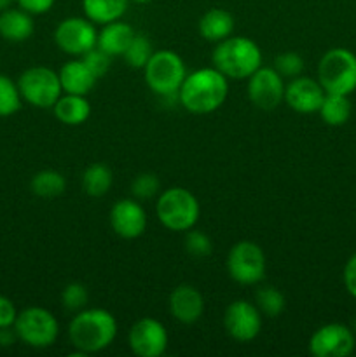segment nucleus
I'll return each instance as SVG.
<instances>
[{"mask_svg": "<svg viewBox=\"0 0 356 357\" xmlns=\"http://www.w3.org/2000/svg\"><path fill=\"white\" fill-rule=\"evenodd\" d=\"M227 77L213 66L188 73L178 89V101L191 114L206 115L218 110L227 100Z\"/></svg>", "mask_w": 356, "mask_h": 357, "instance_id": "nucleus-1", "label": "nucleus"}, {"mask_svg": "<svg viewBox=\"0 0 356 357\" xmlns=\"http://www.w3.org/2000/svg\"><path fill=\"white\" fill-rule=\"evenodd\" d=\"M68 337L73 347L84 356L96 354L115 340L117 321L105 309H82L70 323Z\"/></svg>", "mask_w": 356, "mask_h": 357, "instance_id": "nucleus-2", "label": "nucleus"}, {"mask_svg": "<svg viewBox=\"0 0 356 357\" xmlns=\"http://www.w3.org/2000/svg\"><path fill=\"white\" fill-rule=\"evenodd\" d=\"M213 66L227 79H248L262 66V51L248 37H227L213 51Z\"/></svg>", "mask_w": 356, "mask_h": 357, "instance_id": "nucleus-3", "label": "nucleus"}, {"mask_svg": "<svg viewBox=\"0 0 356 357\" xmlns=\"http://www.w3.org/2000/svg\"><path fill=\"white\" fill-rule=\"evenodd\" d=\"M161 225L171 232H187L199 220V202L192 192L181 187H171L159 195L156 204Z\"/></svg>", "mask_w": 356, "mask_h": 357, "instance_id": "nucleus-4", "label": "nucleus"}, {"mask_svg": "<svg viewBox=\"0 0 356 357\" xmlns=\"http://www.w3.org/2000/svg\"><path fill=\"white\" fill-rule=\"evenodd\" d=\"M318 82L327 94H349L356 89V54L335 47L323 54L318 65Z\"/></svg>", "mask_w": 356, "mask_h": 357, "instance_id": "nucleus-5", "label": "nucleus"}, {"mask_svg": "<svg viewBox=\"0 0 356 357\" xmlns=\"http://www.w3.org/2000/svg\"><path fill=\"white\" fill-rule=\"evenodd\" d=\"M145 82L159 96H178V89L187 77L185 63L173 51H154L143 68Z\"/></svg>", "mask_w": 356, "mask_h": 357, "instance_id": "nucleus-6", "label": "nucleus"}, {"mask_svg": "<svg viewBox=\"0 0 356 357\" xmlns=\"http://www.w3.org/2000/svg\"><path fill=\"white\" fill-rule=\"evenodd\" d=\"M21 98L37 108H52L61 96L59 75L47 66H31L17 80Z\"/></svg>", "mask_w": 356, "mask_h": 357, "instance_id": "nucleus-7", "label": "nucleus"}, {"mask_svg": "<svg viewBox=\"0 0 356 357\" xmlns=\"http://www.w3.org/2000/svg\"><path fill=\"white\" fill-rule=\"evenodd\" d=\"M14 330L21 342L34 349L51 347L59 335V324L56 317L42 307H28L17 314Z\"/></svg>", "mask_w": 356, "mask_h": 357, "instance_id": "nucleus-8", "label": "nucleus"}, {"mask_svg": "<svg viewBox=\"0 0 356 357\" xmlns=\"http://www.w3.org/2000/svg\"><path fill=\"white\" fill-rule=\"evenodd\" d=\"M227 272L239 284H258L265 275V255L257 243L239 241L227 255Z\"/></svg>", "mask_w": 356, "mask_h": 357, "instance_id": "nucleus-9", "label": "nucleus"}, {"mask_svg": "<svg viewBox=\"0 0 356 357\" xmlns=\"http://www.w3.org/2000/svg\"><path fill=\"white\" fill-rule=\"evenodd\" d=\"M54 42L63 52L70 56H84L96 47L98 31L87 17H66L56 26Z\"/></svg>", "mask_w": 356, "mask_h": 357, "instance_id": "nucleus-10", "label": "nucleus"}, {"mask_svg": "<svg viewBox=\"0 0 356 357\" xmlns=\"http://www.w3.org/2000/svg\"><path fill=\"white\" fill-rule=\"evenodd\" d=\"M248 98L260 110H274L285 101L283 77L274 68L260 66L248 77Z\"/></svg>", "mask_w": 356, "mask_h": 357, "instance_id": "nucleus-11", "label": "nucleus"}, {"mask_svg": "<svg viewBox=\"0 0 356 357\" xmlns=\"http://www.w3.org/2000/svg\"><path fill=\"white\" fill-rule=\"evenodd\" d=\"M355 331L341 323L318 328L309 340V352L314 357H346L355 351Z\"/></svg>", "mask_w": 356, "mask_h": 357, "instance_id": "nucleus-12", "label": "nucleus"}, {"mask_svg": "<svg viewBox=\"0 0 356 357\" xmlns=\"http://www.w3.org/2000/svg\"><path fill=\"white\" fill-rule=\"evenodd\" d=\"M223 326L227 335L237 342H251L262 330V314L257 305L246 300H236L223 314Z\"/></svg>", "mask_w": 356, "mask_h": 357, "instance_id": "nucleus-13", "label": "nucleus"}, {"mask_svg": "<svg viewBox=\"0 0 356 357\" xmlns=\"http://www.w3.org/2000/svg\"><path fill=\"white\" fill-rule=\"evenodd\" d=\"M128 342L133 354L140 357H159L168 349V331L157 319L143 317L131 326Z\"/></svg>", "mask_w": 356, "mask_h": 357, "instance_id": "nucleus-14", "label": "nucleus"}, {"mask_svg": "<svg viewBox=\"0 0 356 357\" xmlns=\"http://www.w3.org/2000/svg\"><path fill=\"white\" fill-rule=\"evenodd\" d=\"M110 227L122 239H138L147 229V213L135 199H121L110 209Z\"/></svg>", "mask_w": 356, "mask_h": 357, "instance_id": "nucleus-15", "label": "nucleus"}, {"mask_svg": "<svg viewBox=\"0 0 356 357\" xmlns=\"http://www.w3.org/2000/svg\"><path fill=\"white\" fill-rule=\"evenodd\" d=\"M325 89L311 77H295L285 86V103L299 114H316L323 103Z\"/></svg>", "mask_w": 356, "mask_h": 357, "instance_id": "nucleus-16", "label": "nucleus"}, {"mask_svg": "<svg viewBox=\"0 0 356 357\" xmlns=\"http://www.w3.org/2000/svg\"><path fill=\"white\" fill-rule=\"evenodd\" d=\"M171 316L184 324H194L205 312V298L191 284H180L170 296Z\"/></svg>", "mask_w": 356, "mask_h": 357, "instance_id": "nucleus-17", "label": "nucleus"}, {"mask_svg": "<svg viewBox=\"0 0 356 357\" xmlns=\"http://www.w3.org/2000/svg\"><path fill=\"white\" fill-rule=\"evenodd\" d=\"M58 75L63 93L79 94V96L89 94L98 80L82 59H72V61L65 63Z\"/></svg>", "mask_w": 356, "mask_h": 357, "instance_id": "nucleus-18", "label": "nucleus"}, {"mask_svg": "<svg viewBox=\"0 0 356 357\" xmlns=\"http://www.w3.org/2000/svg\"><path fill=\"white\" fill-rule=\"evenodd\" d=\"M35 23L24 9H6L0 13V37L9 42H24L34 35Z\"/></svg>", "mask_w": 356, "mask_h": 357, "instance_id": "nucleus-19", "label": "nucleus"}, {"mask_svg": "<svg viewBox=\"0 0 356 357\" xmlns=\"http://www.w3.org/2000/svg\"><path fill=\"white\" fill-rule=\"evenodd\" d=\"M135 37V30L128 23H122L121 20L112 21L103 24L101 31L98 33V47L107 52L108 56H122L131 44Z\"/></svg>", "mask_w": 356, "mask_h": 357, "instance_id": "nucleus-20", "label": "nucleus"}, {"mask_svg": "<svg viewBox=\"0 0 356 357\" xmlns=\"http://www.w3.org/2000/svg\"><path fill=\"white\" fill-rule=\"evenodd\" d=\"M234 30V17L225 9H209L199 20V33L208 42H222Z\"/></svg>", "mask_w": 356, "mask_h": 357, "instance_id": "nucleus-21", "label": "nucleus"}, {"mask_svg": "<svg viewBox=\"0 0 356 357\" xmlns=\"http://www.w3.org/2000/svg\"><path fill=\"white\" fill-rule=\"evenodd\" d=\"M56 119L65 126H80L89 119L91 115V105L86 100V96H79V94H68L59 96L54 107Z\"/></svg>", "mask_w": 356, "mask_h": 357, "instance_id": "nucleus-22", "label": "nucleus"}, {"mask_svg": "<svg viewBox=\"0 0 356 357\" xmlns=\"http://www.w3.org/2000/svg\"><path fill=\"white\" fill-rule=\"evenodd\" d=\"M129 0H82L84 13L94 24H107L124 16Z\"/></svg>", "mask_w": 356, "mask_h": 357, "instance_id": "nucleus-23", "label": "nucleus"}, {"mask_svg": "<svg viewBox=\"0 0 356 357\" xmlns=\"http://www.w3.org/2000/svg\"><path fill=\"white\" fill-rule=\"evenodd\" d=\"M114 183L112 169L101 162H94L86 167L82 174V188L89 197H103Z\"/></svg>", "mask_w": 356, "mask_h": 357, "instance_id": "nucleus-24", "label": "nucleus"}, {"mask_svg": "<svg viewBox=\"0 0 356 357\" xmlns=\"http://www.w3.org/2000/svg\"><path fill=\"white\" fill-rule=\"evenodd\" d=\"M351 101L346 94H327L320 108V115L325 124L334 128L346 124L351 117Z\"/></svg>", "mask_w": 356, "mask_h": 357, "instance_id": "nucleus-25", "label": "nucleus"}, {"mask_svg": "<svg viewBox=\"0 0 356 357\" xmlns=\"http://www.w3.org/2000/svg\"><path fill=\"white\" fill-rule=\"evenodd\" d=\"M30 188L35 195L44 199L58 197L65 192L66 180L59 171L56 169H44L38 171L30 181Z\"/></svg>", "mask_w": 356, "mask_h": 357, "instance_id": "nucleus-26", "label": "nucleus"}, {"mask_svg": "<svg viewBox=\"0 0 356 357\" xmlns=\"http://www.w3.org/2000/svg\"><path fill=\"white\" fill-rule=\"evenodd\" d=\"M255 305L258 307L260 314L267 317H278L279 314L285 310V296L274 286H264V288H258L255 293Z\"/></svg>", "mask_w": 356, "mask_h": 357, "instance_id": "nucleus-27", "label": "nucleus"}, {"mask_svg": "<svg viewBox=\"0 0 356 357\" xmlns=\"http://www.w3.org/2000/svg\"><path fill=\"white\" fill-rule=\"evenodd\" d=\"M152 54V42H150L143 33H135L131 44L128 45V49H126V52L122 56H124L126 63H128L131 68L143 70Z\"/></svg>", "mask_w": 356, "mask_h": 357, "instance_id": "nucleus-28", "label": "nucleus"}, {"mask_svg": "<svg viewBox=\"0 0 356 357\" xmlns=\"http://www.w3.org/2000/svg\"><path fill=\"white\" fill-rule=\"evenodd\" d=\"M21 93L17 84L0 73V117H10L21 108Z\"/></svg>", "mask_w": 356, "mask_h": 357, "instance_id": "nucleus-29", "label": "nucleus"}, {"mask_svg": "<svg viewBox=\"0 0 356 357\" xmlns=\"http://www.w3.org/2000/svg\"><path fill=\"white\" fill-rule=\"evenodd\" d=\"M274 70L283 77V79H295L304 72V59L302 56L293 51L281 52L274 59Z\"/></svg>", "mask_w": 356, "mask_h": 357, "instance_id": "nucleus-30", "label": "nucleus"}, {"mask_svg": "<svg viewBox=\"0 0 356 357\" xmlns=\"http://www.w3.org/2000/svg\"><path fill=\"white\" fill-rule=\"evenodd\" d=\"M87 300H89L87 289L80 282H70V284H66L63 288L61 303L70 312H79V310H82L87 305Z\"/></svg>", "mask_w": 356, "mask_h": 357, "instance_id": "nucleus-31", "label": "nucleus"}, {"mask_svg": "<svg viewBox=\"0 0 356 357\" xmlns=\"http://www.w3.org/2000/svg\"><path fill=\"white\" fill-rule=\"evenodd\" d=\"M161 190V181L159 178L154 173H142L133 180L131 183V192L136 199L140 201H147V199H152L159 194Z\"/></svg>", "mask_w": 356, "mask_h": 357, "instance_id": "nucleus-32", "label": "nucleus"}, {"mask_svg": "<svg viewBox=\"0 0 356 357\" xmlns=\"http://www.w3.org/2000/svg\"><path fill=\"white\" fill-rule=\"evenodd\" d=\"M185 251L191 257L195 258L209 257L213 251L212 239L205 232H201V230H187V236H185Z\"/></svg>", "mask_w": 356, "mask_h": 357, "instance_id": "nucleus-33", "label": "nucleus"}, {"mask_svg": "<svg viewBox=\"0 0 356 357\" xmlns=\"http://www.w3.org/2000/svg\"><path fill=\"white\" fill-rule=\"evenodd\" d=\"M80 59L86 63L87 68L93 72V75L96 77V79H100V77H103L105 73L108 72V68H110L112 56H108L107 52L101 51V49L96 45V47L87 51L84 56H80Z\"/></svg>", "mask_w": 356, "mask_h": 357, "instance_id": "nucleus-34", "label": "nucleus"}, {"mask_svg": "<svg viewBox=\"0 0 356 357\" xmlns=\"http://www.w3.org/2000/svg\"><path fill=\"white\" fill-rule=\"evenodd\" d=\"M17 317V310L14 303L7 296L0 295V328L14 326V321Z\"/></svg>", "mask_w": 356, "mask_h": 357, "instance_id": "nucleus-35", "label": "nucleus"}, {"mask_svg": "<svg viewBox=\"0 0 356 357\" xmlns=\"http://www.w3.org/2000/svg\"><path fill=\"white\" fill-rule=\"evenodd\" d=\"M54 2L56 0H17L21 9L30 13L31 16H34V14H45L47 10L52 9Z\"/></svg>", "mask_w": 356, "mask_h": 357, "instance_id": "nucleus-36", "label": "nucleus"}, {"mask_svg": "<svg viewBox=\"0 0 356 357\" xmlns=\"http://www.w3.org/2000/svg\"><path fill=\"white\" fill-rule=\"evenodd\" d=\"M344 286L349 295L356 298V253L349 258L344 267Z\"/></svg>", "mask_w": 356, "mask_h": 357, "instance_id": "nucleus-37", "label": "nucleus"}, {"mask_svg": "<svg viewBox=\"0 0 356 357\" xmlns=\"http://www.w3.org/2000/svg\"><path fill=\"white\" fill-rule=\"evenodd\" d=\"M16 340H20L14 326L0 328V347H10Z\"/></svg>", "mask_w": 356, "mask_h": 357, "instance_id": "nucleus-38", "label": "nucleus"}, {"mask_svg": "<svg viewBox=\"0 0 356 357\" xmlns=\"http://www.w3.org/2000/svg\"><path fill=\"white\" fill-rule=\"evenodd\" d=\"M14 0H0V13H2V10H6V9H9L10 7V3H13Z\"/></svg>", "mask_w": 356, "mask_h": 357, "instance_id": "nucleus-39", "label": "nucleus"}, {"mask_svg": "<svg viewBox=\"0 0 356 357\" xmlns=\"http://www.w3.org/2000/svg\"><path fill=\"white\" fill-rule=\"evenodd\" d=\"M133 2H136V3H149V2H152V0H133Z\"/></svg>", "mask_w": 356, "mask_h": 357, "instance_id": "nucleus-40", "label": "nucleus"}, {"mask_svg": "<svg viewBox=\"0 0 356 357\" xmlns=\"http://www.w3.org/2000/svg\"><path fill=\"white\" fill-rule=\"evenodd\" d=\"M355 333H356V321H355Z\"/></svg>", "mask_w": 356, "mask_h": 357, "instance_id": "nucleus-41", "label": "nucleus"}]
</instances>
